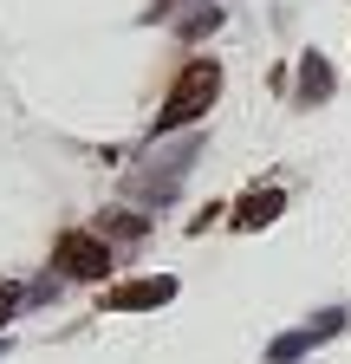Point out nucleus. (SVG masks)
I'll list each match as a JSON object with an SVG mask.
<instances>
[{
  "instance_id": "1a4fd4ad",
  "label": "nucleus",
  "mask_w": 351,
  "mask_h": 364,
  "mask_svg": "<svg viewBox=\"0 0 351 364\" xmlns=\"http://www.w3.org/2000/svg\"><path fill=\"white\" fill-rule=\"evenodd\" d=\"M14 312H20V287H7V280H0V326H7Z\"/></svg>"
},
{
  "instance_id": "6e6552de",
  "label": "nucleus",
  "mask_w": 351,
  "mask_h": 364,
  "mask_svg": "<svg viewBox=\"0 0 351 364\" xmlns=\"http://www.w3.org/2000/svg\"><path fill=\"white\" fill-rule=\"evenodd\" d=\"M215 26H222V14H215V7H195L189 20H183V33L195 39V33H215Z\"/></svg>"
},
{
  "instance_id": "39448f33",
  "label": "nucleus",
  "mask_w": 351,
  "mask_h": 364,
  "mask_svg": "<svg viewBox=\"0 0 351 364\" xmlns=\"http://www.w3.org/2000/svg\"><path fill=\"white\" fill-rule=\"evenodd\" d=\"M299 98H306V105L332 98V65H325L319 53H306V59H299Z\"/></svg>"
},
{
  "instance_id": "423d86ee",
  "label": "nucleus",
  "mask_w": 351,
  "mask_h": 364,
  "mask_svg": "<svg viewBox=\"0 0 351 364\" xmlns=\"http://www.w3.org/2000/svg\"><path fill=\"white\" fill-rule=\"evenodd\" d=\"M319 338H313V326L306 332H286V338H274V351H267V364H293V358H306Z\"/></svg>"
},
{
  "instance_id": "9d476101",
  "label": "nucleus",
  "mask_w": 351,
  "mask_h": 364,
  "mask_svg": "<svg viewBox=\"0 0 351 364\" xmlns=\"http://www.w3.org/2000/svg\"><path fill=\"white\" fill-rule=\"evenodd\" d=\"M0 351H7V338H0Z\"/></svg>"
},
{
  "instance_id": "f257e3e1",
  "label": "nucleus",
  "mask_w": 351,
  "mask_h": 364,
  "mask_svg": "<svg viewBox=\"0 0 351 364\" xmlns=\"http://www.w3.org/2000/svg\"><path fill=\"white\" fill-rule=\"evenodd\" d=\"M215 91H222V65H215V59H189V65H183V78H176V91H169V105L156 111V136L195 124V117L215 105Z\"/></svg>"
},
{
  "instance_id": "20e7f679",
  "label": "nucleus",
  "mask_w": 351,
  "mask_h": 364,
  "mask_svg": "<svg viewBox=\"0 0 351 364\" xmlns=\"http://www.w3.org/2000/svg\"><path fill=\"white\" fill-rule=\"evenodd\" d=\"M280 208H286V196H280V189H254V196H241V215H234V228H267Z\"/></svg>"
},
{
  "instance_id": "0eeeda50",
  "label": "nucleus",
  "mask_w": 351,
  "mask_h": 364,
  "mask_svg": "<svg viewBox=\"0 0 351 364\" xmlns=\"http://www.w3.org/2000/svg\"><path fill=\"white\" fill-rule=\"evenodd\" d=\"M98 235L104 241H137L144 235V215H98Z\"/></svg>"
},
{
  "instance_id": "7ed1b4c3",
  "label": "nucleus",
  "mask_w": 351,
  "mask_h": 364,
  "mask_svg": "<svg viewBox=\"0 0 351 364\" xmlns=\"http://www.w3.org/2000/svg\"><path fill=\"white\" fill-rule=\"evenodd\" d=\"M169 299H176V280H169V273H156V280H130V287L104 293L111 312H144V306H169Z\"/></svg>"
},
{
  "instance_id": "f03ea898",
  "label": "nucleus",
  "mask_w": 351,
  "mask_h": 364,
  "mask_svg": "<svg viewBox=\"0 0 351 364\" xmlns=\"http://www.w3.org/2000/svg\"><path fill=\"white\" fill-rule=\"evenodd\" d=\"M59 267L72 273V280H104V267H111V241L98 235V228H72V235L59 241Z\"/></svg>"
}]
</instances>
